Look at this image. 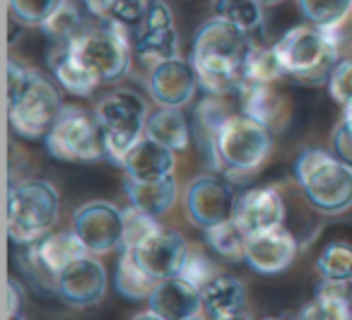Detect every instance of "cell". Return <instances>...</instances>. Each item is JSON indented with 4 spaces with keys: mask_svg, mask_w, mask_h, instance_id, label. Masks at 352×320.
<instances>
[{
    "mask_svg": "<svg viewBox=\"0 0 352 320\" xmlns=\"http://www.w3.org/2000/svg\"><path fill=\"white\" fill-rule=\"evenodd\" d=\"M254 46V36L246 34L230 20L215 15L196 32L191 46V63L198 82L208 94L236 92L244 78V63Z\"/></svg>",
    "mask_w": 352,
    "mask_h": 320,
    "instance_id": "6da1fadb",
    "label": "cell"
},
{
    "mask_svg": "<svg viewBox=\"0 0 352 320\" xmlns=\"http://www.w3.org/2000/svg\"><path fill=\"white\" fill-rule=\"evenodd\" d=\"M212 159L230 179L241 181L265 164L273 150V130L249 113H232L210 137Z\"/></svg>",
    "mask_w": 352,
    "mask_h": 320,
    "instance_id": "7a4b0ae2",
    "label": "cell"
},
{
    "mask_svg": "<svg viewBox=\"0 0 352 320\" xmlns=\"http://www.w3.org/2000/svg\"><path fill=\"white\" fill-rule=\"evenodd\" d=\"M294 179L307 203L321 214H342L352 207V166L333 152L304 150L294 161Z\"/></svg>",
    "mask_w": 352,
    "mask_h": 320,
    "instance_id": "3957f363",
    "label": "cell"
},
{
    "mask_svg": "<svg viewBox=\"0 0 352 320\" xmlns=\"http://www.w3.org/2000/svg\"><path fill=\"white\" fill-rule=\"evenodd\" d=\"M338 44L336 27L323 30L316 25H299L285 32L275 44L283 70L287 78L304 84L328 82L333 65L338 63Z\"/></svg>",
    "mask_w": 352,
    "mask_h": 320,
    "instance_id": "277c9868",
    "label": "cell"
},
{
    "mask_svg": "<svg viewBox=\"0 0 352 320\" xmlns=\"http://www.w3.org/2000/svg\"><path fill=\"white\" fill-rule=\"evenodd\" d=\"M60 198L49 181H22L8 195V233L12 243L30 246L44 238L58 222Z\"/></svg>",
    "mask_w": 352,
    "mask_h": 320,
    "instance_id": "5b68a950",
    "label": "cell"
},
{
    "mask_svg": "<svg viewBox=\"0 0 352 320\" xmlns=\"http://www.w3.org/2000/svg\"><path fill=\"white\" fill-rule=\"evenodd\" d=\"M94 113L102 123L107 157L113 164L121 166L126 155L135 147V142L145 133V123L147 116H150L147 102L138 92L116 89L97 104Z\"/></svg>",
    "mask_w": 352,
    "mask_h": 320,
    "instance_id": "8992f818",
    "label": "cell"
},
{
    "mask_svg": "<svg viewBox=\"0 0 352 320\" xmlns=\"http://www.w3.org/2000/svg\"><path fill=\"white\" fill-rule=\"evenodd\" d=\"M44 142L49 155L65 164H92L107 155L102 123L85 108H63Z\"/></svg>",
    "mask_w": 352,
    "mask_h": 320,
    "instance_id": "52a82bcc",
    "label": "cell"
},
{
    "mask_svg": "<svg viewBox=\"0 0 352 320\" xmlns=\"http://www.w3.org/2000/svg\"><path fill=\"white\" fill-rule=\"evenodd\" d=\"M60 111H63V104L56 84L36 70H30V78L25 87L17 92V97L8 99L10 128L25 140H41L49 135Z\"/></svg>",
    "mask_w": 352,
    "mask_h": 320,
    "instance_id": "ba28073f",
    "label": "cell"
},
{
    "mask_svg": "<svg viewBox=\"0 0 352 320\" xmlns=\"http://www.w3.org/2000/svg\"><path fill=\"white\" fill-rule=\"evenodd\" d=\"M75 54L99 75L102 82H118L131 70V46L116 30H89L70 41Z\"/></svg>",
    "mask_w": 352,
    "mask_h": 320,
    "instance_id": "9c48e42d",
    "label": "cell"
},
{
    "mask_svg": "<svg viewBox=\"0 0 352 320\" xmlns=\"http://www.w3.org/2000/svg\"><path fill=\"white\" fill-rule=\"evenodd\" d=\"M234 205L236 195L232 185L217 176H198L186 185L184 193L186 217L203 231L234 217Z\"/></svg>",
    "mask_w": 352,
    "mask_h": 320,
    "instance_id": "30bf717a",
    "label": "cell"
},
{
    "mask_svg": "<svg viewBox=\"0 0 352 320\" xmlns=\"http://www.w3.org/2000/svg\"><path fill=\"white\" fill-rule=\"evenodd\" d=\"M128 251L135 255L138 265L147 272L155 282L169 279V277L182 275L184 265H186V258L191 253L186 238L179 231H171V229H157L155 233L140 241L135 248H128Z\"/></svg>",
    "mask_w": 352,
    "mask_h": 320,
    "instance_id": "8fae6325",
    "label": "cell"
},
{
    "mask_svg": "<svg viewBox=\"0 0 352 320\" xmlns=\"http://www.w3.org/2000/svg\"><path fill=\"white\" fill-rule=\"evenodd\" d=\"M135 56L142 63H162L176 58L179 34L174 27V15L164 0H152L150 10L135 25Z\"/></svg>",
    "mask_w": 352,
    "mask_h": 320,
    "instance_id": "7c38bea8",
    "label": "cell"
},
{
    "mask_svg": "<svg viewBox=\"0 0 352 320\" xmlns=\"http://www.w3.org/2000/svg\"><path fill=\"white\" fill-rule=\"evenodd\" d=\"M73 231L82 238V243L94 255L111 253L116 246H121L123 212L113 207L111 203H104V200L87 203L75 212Z\"/></svg>",
    "mask_w": 352,
    "mask_h": 320,
    "instance_id": "4fadbf2b",
    "label": "cell"
},
{
    "mask_svg": "<svg viewBox=\"0 0 352 320\" xmlns=\"http://www.w3.org/2000/svg\"><path fill=\"white\" fill-rule=\"evenodd\" d=\"M107 270L92 255H82L70 262L63 272L56 277V291L58 299L73 308H89L97 306L107 294Z\"/></svg>",
    "mask_w": 352,
    "mask_h": 320,
    "instance_id": "5bb4252c",
    "label": "cell"
},
{
    "mask_svg": "<svg viewBox=\"0 0 352 320\" xmlns=\"http://www.w3.org/2000/svg\"><path fill=\"white\" fill-rule=\"evenodd\" d=\"M297 251L299 246L294 233L285 227H275L268 229V231L251 233L246 238L244 262L258 275L275 277L283 275L292 265L294 258H297Z\"/></svg>",
    "mask_w": 352,
    "mask_h": 320,
    "instance_id": "9a60e30c",
    "label": "cell"
},
{
    "mask_svg": "<svg viewBox=\"0 0 352 320\" xmlns=\"http://www.w3.org/2000/svg\"><path fill=\"white\" fill-rule=\"evenodd\" d=\"M147 318L157 320H193L203 310V291L184 275L169 277L155 284L150 299Z\"/></svg>",
    "mask_w": 352,
    "mask_h": 320,
    "instance_id": "2e32d148",
    "label": "cell"
},
{
    "mask_svg": "<svg viewBox=\"0 0 352 320\" xmlns=\"http://www.w3.org/2000/svg\"><path fill=\"white\" fill-rule=\"evenodd\" d=\"M198 75L193 70L191 60L166 58L162 63H155L147 75V89L152 99L160 106H179L184 108L188 102H193L198 92Z\"/></svg>",
    "mask_w": 352,
    "mask_h": 320,
    "instance_id": "e0dca14e",
    "label": "cell"
},
{
    "mask_svg": "<svg viewBox=\"0 0 352 320\" xmlns=\"http://www.w3.org/2000/svg\"><path fill=\"white\" fill-rule=\"evenodd\" d=\"M234 219L246 233L268 231L283 227L285 222V200L273 185H256L236 195Z\"/></svg>",
    "mask_w": 352,
    "mask_h": 320,
    "instance_id": "ac0fdd59",
    "label": "cell"
},
{
    "mask_svg": "<svg viewBox=\"0 0 352 320\" xmlns=\"http://www.w3.org/2000/svg\"><path fill=\"white\" fill-rule=\"evenodd\" d=\"M30 255L34 260V270H41L49 277H58V272H63L70 262H75L78 258L89 255V248L82 243V238L75 231H63V233H46L44 238L30 243Z\"/></svg>",
    "mask_w": 352,
    "mask_h": 320,
    "instance_id": "d6986e66",
    "label": "cell"
},
{
    "mask_svg": "<svg viewBox=\"0 0 352 320\" xmlns=\"http://www.w3.org/2000/svg\"><path fill=\"white\" fill-rule=\"evenodd\" d=\"M121 169L128 179L135 181H157L174 174L176 169V152L152 137H140L131 152L123 159Z\"/></svg>",
    "mask_w": 352,
    "mask_h": 320,
    "instance_id": "ffe728a7",
    "label": "cell"
},
{
    "mask_svg": "<svg viewBox=\"0 0 352 320\" xmlns=\"http://www.w3.org/2000/svg\"><path fill=\"white\" fill-rule=\"evenodd\" d=\"M49 68L56 82L73 97H89L102 84L99 75L75 54L70 44H56L49 54Z\"/></svg>",
    "mask_w": 352,
    "mask_h": 320,
    "instance_id": "44dd1931",
    "label": "cell"
},
{
    "mask_svg": "<svg viewBox=\"0 0 352 320\" xmlns=\"http://www.w3.org/2000/svg\"><path fill=\"white\" fill-rule=\"evenodd\" d=\"M203 313L212 320H234L246 315V286L236 277L217 275L203 286Z\"/></svg>",
    "mask_w": 352,
    "mask_h": 320,
    "instance_id": "7402d4cb",
    "label": "cell"
},
{
    "mask_svg": "<svg viewBox=\"0 0 352 320\" xmlns=\"http://www.w3.org/2000/svg\"><path fill=\"white\" fill-rule=\"evenodd\" d=\"M241 111L249 113L251 118L268 126L270 130L287 123V99L273 89V84H239Z\"/></svg>",
    "mask_w": 352,
    "mask_h": 320,
    "instance_id": "603a6c76",
    "label": "cell"
},
{
    "mask_svg": "<svg viewBox=\"0 0 352 320\" xmlns=\"http://www.w3.org/2000/svg\"><path fill=\"white\" fill-rule=\"evenodd\" d=\"M123 190H126L131 205L155 214V217H162V214L169 212L176 203V195H179V185H176L174 174L157 181H135L126 176Z\"/></svg>",
    "mask_w": 352,
    "mask_h": 320,
    "instance_id": "cb8c5ba5",
    "label": "cell"
},
{
    "mask_svg": "<svg viewBox=\"0 0 352 320\" xmlns=\"http://www.w3.org/2000/svg\"><path fill=\"white\" fill-rule=\"evenodd\" d=\"M145 135L171 147L174 152H182L191 142V128H188L186 116L179 106H160L147 116Z\"/></svg>",
    "mask_w": 352,
    "mask_h": 320,
    "instance_id": "d4e9b609",
    "label": "cell"
},
{
    "mask_svg": "<svg viewBox=\"0 0 352 320\" xmlns=\"http://www.w3.org/2000/svg\"><path fill=\"white\" fill-rule=\"evenodd\" d=\"M304 320H352V301L342 291V282H328L316 289V296L299 310Z\"/></svg>",
    "mask_w": 352,
    "mask_h": 320,
    "instance_id": "484cf974",
    "label": "cell"
},
{
    "mask_svg": "<svg viewBox=\"0 0 352 320\" xmlns=\"http://www.w3.org/2000/svg\"><path fill=\"white\" fill-rule=\"evenodd\" d=\"M316 272L328 282H352V238H331L316 255Z\"/></svg>",
    "mask_w": 352,
    "mask_h": 320,
    "instance_id": "4316f807",
    "label": "cell"
},
{
    "mask_svg": "<svg viewBox=\"0 0 352 320\" xmlns=\"http://www.w3.org/2000/svg\"><path fill=\"white\" fill-rule=\"evenodd\" d=\"M157 282L138 265L135 255L123 248V255L116 267V291L128 301H147Z\"/></svg>",
    "mask_w": 352,
    "mask_h": 320,
    "instance_id": "83f0119b",
    "label": "cell"
},
{
    "mask_svg": "<svg viewBox=\"0 0 352 320\" xmlns=\"http://www.w3.org/2000/svg\"><path fill=\"white\" fill-rule=\"evenodd\" d=\"M280 78H285L283 63H280L275 46H261L254 41L249 51V58L244 63V78L241 84H273Z\"/></svg>",
    "mask_w": 352,
    "mask_h": 320,
    "instance_id": "f1b7e54d",
    "label": "cell"
},
{
    "mask_svg": "<svg viewBox=\"0 0 352 320\" xmlns=\"http://www.w3.org/2000/svg\"><path fill=\"white\" fill-rule=\"evenodd\" d=\"M206 238H208V246H210L217 255L225 258V260H232V262L244 260L249 233L236 224L234 217L217 224V227H212V229H206Z\"/></svg>",
    "mask_w": 352,
    "mask_h": 320,
    "instance_id": "f546056e",
    "label": "cell"
},
{
    "mask_svg": "<svg viewBox=\"0 0 352 320\" xmlns=\"http://www.w3.org/2000/svg\"><path fill=\"white\" fill-rule=\"evenodd\" d=\"M215 15L230 20L254 36L263 27V3L258 0H215Z\"/></svg>",
    "mask_w": 352,
    "mask_h": 320,
    "instance_id": "4dcf8cb0",
    "label": "cell"
},
{
    "mask_svg": "<svg viewBox=\"0 0 352 320\" xmlns=\"http://www.w3.org/2000/svg\"><path fill=\"white\" fill-rule=\"evenodd\" d=\"M297 3L304 20L323 30L342 25L352 12V0H297Z\"/></svg>",
    "mask_w": 352,
    "mask_h": 320,
    "instance_id": "1f68e13d",
    "label": "cell"
},
{
    "mask_svg": "<svg viewBox=\"0 0 352 320\" xmlns=\"http://www.w3.org/2000/svg\"><path fill=\"white\" fill-rule=\"evenodd\" d=\"M44 34L49 36L54 44H70L82 34V12L78 5H73L70 0H65L63 5L41 25Z\"/></svg>",
    "mask_w": 352,
    "mask_h": 320,
    "instance_id": "d6a6232c",
    "label": "cell"
},
{
    "mask_svg": "<svg viewBox=\"0 0 352 320\" xmlns=\"http://www.w3.org/2000/svg\"><path fill=\"white\" fill-rule=\"evenodd\" d=\"M160 227L155 214L145 212V209L131 205L128 209H123V238L121 248H135L140 241H145L150 233H155Z\"/></svg>",
    "mask_w": 352,
    "mask_h": 320,
    "instance_id": "836d02e7",
    "label": "cell"
},
{
    "mask_svg": "<svg viewBox=\"0 0 352 320\" xmlns=\"http://www.w3.org/2000/svg\"><path fill=\"white\" fill-rule=\"evenodd\" d=\"M65 0H10V12L27 27H41Z\"/></svg>",
    "mask_w": 352,
    "mask_h": 320,
    "instance_id": "e575fe53",
    "label": "cell"
},
{
    "mask_svg": "<svg viewBox=\"0 0 352 320\" xmlns=\"http://www.w3.org/2000/svg\"><path fill=\"white\" fill-rule=\"evenodd\" d=\"M328 94L342 108H352V56L338 58L328 75Z\"/></svg>",
    "mask_w": 352,
    "mask_h": 320,
    "instance_id": "d590c367",
    "label": "cell"
},
{
    "mask_svg": "<svg viewBox=\"0 0 352 320\" xmlns=\"http://www.w3.org/2000/svg\"><path fill=\"white\" fill-rule=\"evenodd\" d=\"M220 97L222 94H210V97L198 106V121H201V126L208 130V137L215 135L217 128L232 116V111L225 106V102H222Z\"/></svg>",
    "mask_w": 352,
    "mask_h": 320,
    "instance_id": "8d00e7d4",
    "label": "cell"
},
{
    "mask_svg": "<svg viewBox=\"0 0 352 320\" xmlns=\"http://www.w3.org/2000/svg\"><path fill=\"white\" fill-rule=\"evenodd\" d=\"M182 275L186 277V279H191L196 286H201V289H203L208 282L215 279L217 270H215V265H212V260L206 255V253L191 251V253H188V258H186V265H184Z\"/></svg>",
    "mask_w": 352,
    "mask_h": 320,
    "instance_id": "74e56055",
    "label": "cell"
},
{
    "mask_svg": "<svg viewBox=\"0 0 352 320\" xmlns=\"http://www.w3.org/2000/svg\"><path fill=\"white\" fill-rule=\"evenodd\" d=\"M331 150L338 159H342L347 166H352V108H345V116H342V121L333 130Z\"/></svg>",
    "mask_w": 352,
    "mask_h": 320,
    "instance_id": "f35d334b",
    "label": "cell"
},
{
    "mask_svg": "<svg viewBox=\"0 0 352 320\" xmlns=\"http://www.w3.org/2000/svg\"><path fill=\"white\" fill-rule=\"evenodd\" d=\"M152 0H113L111 12L109 17L121 25H138L145 17V12L150 10Z\"/></svg>",
    "mask_w": 352,
    "mask_h": 320,
    "instance_id": "ab89813d",
    "label": "cell"
},
{
    "mask_svg": "<svg viewBox=\"0 0 352 320\" xmlns=\"http://www.w3.org/2000/svg\"><path fill=\"white\" fill-rule=\"evenodd\" d=\"M27 78H30V68H25L20 60L12 58L10 63H8V99L17 97V92L25 87Z\"/></svg>",
    "mask_w": 352,
    "mask_h": 320,
    "instance_id": "60d3db41",
    "label": "cell"
},
{
    "mask_svg": "<svg viewBox=\"0 0 352 320\" xmlns=\"http://www.w3.org/2000/svg\"><path fill=\"white\" fill-rule=\"evenodd\" d=\"M20 306H22V286H20V282L15 279V277H10L8 279V299H6V318H12V315L20 310Z\"/></svg>",
    "mask_w": 352,
    "mask_h": 320,
    "instance_id": "b9f144b4",
    "label": "cell"
},
{
    "mask_svg": "<svg viewBox=\"0 0 352 320\" xmlns=\"http://www.w3.org/2000/svg\"><path fill=\"white\" fill-rule=\"evenodd\" d=\"M80 3H82L85 10L94 17H109L111 5H113V0H80Z\"/></svg>",
    "mask_w": 352,
    "mask_h": 320,
    "instance_id": "7bdbcfd3",
    "label": "cell"
},
{
    "mask_svg": "<svg viewBox=\"0 0 352 320\" xmlns=\"http://www.w3.org/2000/svg\"><path fill=\"white\" fill-rule=\"evenodd\" d=\"M258 3H263V5H278V3H283V0H258Z\"/></svg>",
    "mask_w": 352,
    "mask_h": 320,
    "instance_id": "ee69618b",
    "label": "cell"
}]
</instances>
